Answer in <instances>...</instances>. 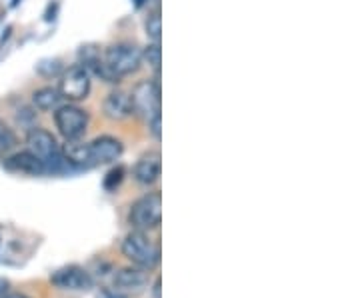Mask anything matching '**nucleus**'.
<instances>
[{"mask_svg":"<svg viewBox=\"0 0 360 298\" xmlns=\"http://www.w3.org/2000/svg\"><path fill=\"white\" fill-rule=\"evenodd\" d=\"M142 65V51L132 42H116L104 48L92 63L84 66L110 84H118L124 77L134 74Z\"/></svg>","mask_w":360,"mask_h":298,"instance_id":"1","label":"nucleus"},{"mask_svg":"<svg viewBox=\"0 0 360 298\" xmlns=\"http://www.w3.org/2000/svg\"><path fill=\"white\" fill-rule=\"evenodd\" d=\"M26 146L46 167V172H63V170L68 169L65 156H63V148L58 146L56 138L49 130L37 129V127L28 130Z\"/></svg>","mask_w":360,"mask_h":298,"instance_id":"2","label":"nucleus"},{"mask_svg":"<svg viewBox=\"0 0 360 298\" xmlns=\"http://www.w3.org/2000/svg\"><path fill=\"white\" fill-rule=\"evenodd\" d=\"M122 254L144 271H153L160 264V247L142 231H132L122 240Z\"/></svg>","mask_w":360,"mask_h":298,"instance_id":"3","label":"nucleus"},{"mask_svg":"<svg viewBox=\"0 0 360 298\" xmlns=\"http://www.w3.org/2000/svg\"><path fill=\"white\" fill-rule=\"evenodd\" d=\"M129 222L134 231H142V233L158 228L162 222V195L156 190L139 198L130 207Z\"/></svg>","mask_w":360,"mask_h":298,"instance_id":"4","label":"nucleus"},{"mask_svg":"<svg viewBox=\"0 0 360 298\" xmlns=\"http://www.w3.org/2000/svg\"><path fill=\"white\" fill-rule=\"evenodd\" d=\"M130 103H132V115L144 118L146 122L160 112V82L158 78L141 80L132 92H130Z\"/></svg>","mask_w":360,"mask_h":298,"instance_id":"5","label":"nucleus"},{"mask_svg":"<svg viewBox=\"0 0 360 298\" xmlns=\"http://www.w3.org/2000/svg\"><path fill=\"white\" fill-rule=\"evenodd\" d=\"M54 124L68 141H80L89 127V115L77 104H60L54 110Z\"/></svg>","mask_w":360,"mask_h":298,"instance_id":"6","label":"nucleus"},{"mask_svg":"<svg viewBox=\"0 0 360 298\" xmlns=\"http://www.w3.org/2000/svg\"><path fill=\"white\" fill-rule=\"evenodd\" d=\"M58 92H60V98H65L68 103L84 101L90 92V70H86L82 65L68 66L60 74Z\"/></svg>","mask_w":360,"mask_h":298,"instance_id":"7","label":"nucleus"},{"mask_svg":"<svg viewBox=\"0 0 360 298\" xmlns=\"http://www.w3.org/2000/svg\"><path fill=\"white\" fill-rule=\"evenodd\" d=\"M51 283L60 290H72V292H86L94 286V278L92 274L77 266V264H70V266H63L58 268L56 273H52Z\"/></svg>","mask_w":360,"mask_h":298,"instance_id":"8","label":"nucleus"},{"mask_svg":"<svg viewBox=\"0 0 360 298\" xmlns=\"http://www.w3.org/2000/svg\"><path fill=\"white\" fill-rule=\"evenodd\" d=\"M122 153H124V146L115 136H98L92 143H89V156L92 167L116 162L122 156Z\"/></svg>","mask_w":360,"mask_h":298,"instance_id":"9","label":"nucleus"},{"mask_svg":"<svg viewBox=\"0 0 360 298\" xmlns=\"http://www.w3.org/2000/svg\"><path fill=\"white\" fill-rule=\"evenodd\" d=\"M148 271L144 268H139V266H129V268H120L116 271L115 276H112V288L116 292L124 294L127 298H130L132 292H141L144 285L148 283V276H146Z\"/></svg>","mask_w":360,"mask_h":298,"instance_id":"10","label":"nucleus"},{"mask_svg":"<svg viewBox=\"0 0 360 298\" xmlns=\"http://www.w3.org/2000/svg\"><path fill=\"white\" fill-rule=\"evenodd\" d=\"M2 164H4L6 170L16 172V174H26V176H42V174H49L46 167L30 150L4 156V162Z\"/></svg>","mask_w":360,"mask_h":298,"instance_id":"11","label":"nucleus"},{"mask_svg":"<svg viewBox=\"0 0 360 298\" xmlns=\"http://www.w3.org/2000/svg\"><path fill=\"white\" fill-rule=\"evenodd\" d=\"M160 170H162V156H160V153L158 150H148L136 160L132 174H134L136 182L148 186V184H155L160 179Z\"/></svg>","mask_w":360,"mask_h":298,"instance_id":"12","label":"nucleus"},{"mask_svg":"<svg viewBox=\"0 0 360 298\" xmlns=\"http://www.w3.org/2000/svg\"><path fill=\"white\" fill-rule=\"evenodd\" d=\"M103 110L106 118H110V120H127L129 117H132L130 94L124 91H112L104 98Z\"/></svg>","mask_w":360,"mask_h":298,"instance_id":"13","label":"nucleus"},{"mask_svg":"<svg viewBox=\"0 0 360 298\" xmlns=\"http://www.w3.org/2000/svg\"><path fill=\"white\" fill-rule=\"evenodd\" d=\"M63 156L68 169H92L89 156V144L78 143V141H68L63 148Z\"/></svg>","mask_w":360,"mask_h":298,"instance_id":"14","label":"nucleus"},{"mask_svg":"<svg viewBox=\"0 0 360 298\" xmlns=\"http://www.w3.org/2000/svg\"><path fill=\"white\" fill-rule=\"evenodd\" d=\"M60 101H63L60 92L54 86H44V89L34 91V94H32V104L40 112H51V110L54 112L60 106Z\"/></svg>","mask_w":360,"mask_h":298,"instance_id":"15","label":"nucleus"},{"mask_svg":"<svg viewBox=\"0 0 360 298\" xmlns=\"http://www.w3.org/2000/svg\"><path fill=\"white\" fill-rule=\"evenodd\" d=\"M16 134L13 132V129L0 120V158L8 156L16 148Z\"/></svg>","mask_w":360,"mask_h":298,"instance_id":"16","label":"nucleus"},{"mask_svg":"<svg viewBox=\"0 0 360 298\" xmlns=\"http://www.w3.org/2000/svg\"><path fill=\"white\" fill-rule=\"evenodd\" d=\"M160 32H162V28H160V13L155 11L146 18V34L153 39V42H160Z\"/></svg>","mask_w":360,"mask_h":298,"instance_id":"17","label":"nucleus"},{"mask_svg":"<svg viewBox=\"0 0 360 298\" xmlns=\"http://www.w3.org/2000/svg\"><path fill=\"white\" fill-rule=\"evenodd\" d=\"M142 60H146V63L158 72V68H160V44H158V42H153L150 46H146V48L142 51Z\"/></svg>","mask_w":360,"mask_h":298,"instance_id":"18","label":"nucleus"},{"mask_svg":"<svg viewBox=\"0 0 360 298\" xmlns=\"http://www.w3.org/2000/svg\"><path fill=\"white\" fill-rule=\"evenodd\" d=\"M37 70H39V74H42V77H46V78L63 74V66H60L58 60H42Z\"/></svg>","mask_w":360,"mask_h":298,"instance_id":"19","label":"nucleus"},{"mask_svg":"<svg viewBox=\"0 0 360 298\" xmlns=\"http://www.w3.org/2000/svg\"><path fill=\"white\" fill-rule=\"evenodd\" d=\"M122 181H124V169H122V167H116V169H112L106 174V179H104V188H106V190H115L116 186Z\"/></svg>","mask_w":360,"mask_h":298,"instance_id":"20","label":"nucleus"},{"mask_svg":"<svg viewBox=\"0 0 360 298\" xmlns=\"http://www.w3.org/2000/svg\"><path fill=\"white\" fill-rule=\"evenodd\" d=\"M160 112L158 115H155V117L148 120V129H150V132H153V136H155L156 141H160Z\"/></svg>","mask_w":360,"mask_h":298,"instance_id":"21","label":"nucleus"},{"mask_svg":"<svg viewBox=\"0 0 360 298\" xmlns=\"http://www.w3.org/2000/svg\"><path fill=\"white\" fill-rule=\"evenodd\" d=\"M0 298H28L26 294H20V292H4L0 294Z\"/></svg>","mask_w":360,"mask_h":298,"instance_id":"22","label":"nucleus"},{"mask_svg":"<svg viewBox=\"0 0 360 298\" xmlns=\"http://www.w3.org/2000/svg\"><path fill=\"white\" fill-rule=\"evenodd\" d=\"M153 297L160 298V278H156L155 286H153Z\"/></svg>","mask_w":360,"mask_h":298,"instance_id":"23","label":"nucleus"},{"mask_svg":"<svg viewBox=\"0 0 360 298\" xmlns=\"http://www.w3.org/2000/svg\"><path fill=\"white\" fill-rule=\"evenodd\" d=\"M8 286H11V283L6 278H0V294H4L8 290Z\"/></svg>","mask_w":360,"mask_h":298,"instance_id":"24","label":"nucleus"},{"mask_svg":"<svg viewBox=\"0 0 360 298\" xmlns=\"http://www.w3.org/2000/svg\"><path fill=\"white\" fill-rule=\"evenodd\" d=\"M144 2H146V0H136V6H142Z\"/></svg>","mask_w":360,"mask_h":298,"instance_id":"25","label":"nucleus"}]
</instances>
